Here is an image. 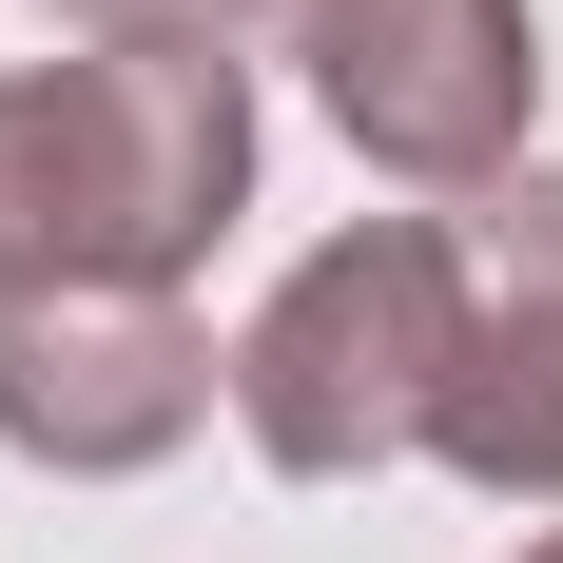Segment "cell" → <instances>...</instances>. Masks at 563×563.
<instances>
[{"instance_id": "cell-3", "label": "cell", "mask_w": 563, "mask_h": 563, "mask_svg": "<svg viewBox=\"0 0 563 563\" xmlns=\"http://www.w3.org/2000/svg\"><path fill=\"white\" fill-rule=\"evenodd\" d=\"M233 40H273L389 195H486V175H525V98H544L525 0H233Z\"/></svg>"}, {"instance_id": "cell-6", "label": "cell", "mask_w": 563, "mask_h": 563, "mask_svg": "<svg viewBox=\"0 0 563 563\" xmlns=\"http://www.w3.org/2000/svg\"><path fill=\"white\" fill-rule=\"evenodd\" d=\"M58 40H233V0H40Z\"/></svg>"}, {"instance_id": "cell-4", "label": "cell", "mask_w": 563, "mask_h": 563, "mask_svg": "<svg viewBox=\"0 0 563 563\" xmlns=\"http://www.w3.org/2000/svg\"><path fill=\"white\" fill-rule=\"evenodd\" d=\"M233 350L136 273H0V448L58 486H136L214 428Z\"/></svg>"}, {"instance_id": "cell-1", "label": "cell", "mask_w": 563, "mask_h": 563, "mask_svg": "<svg viewBox=\"0 0 563 563\" xmlns=\"http://www.w3.org/2000/svg\"><path fill=\"white\" fill-rule=\"evenodd\" d=\"M253 214V58L233 40H78L0 58V273L175 291Z\"/></svg>"}, {"instance_id": "cell-2", "label": "cell", "mask_w": 563, "mask_h": 563, "mask_svg": "<svg viewBox=\"0 0 563 563\" xmlns=\"http://www.w3.org/2000/svg\"><path fill=\"white\" fill-rule=\"evenodd\" d=\"M448 369H466V233L448 214H350L233 331V428L291 486H369V466L448 448Z\"/></svg>"}, {"instance_id": "cell-7", "label": "cell", "mask_w": 563, "mask_h": 563, "mask_svg": "<svg viewBox=\"0 0 563 563\" xmlns=\"http://www.w3.org/2000/svg\"><path fill=\"white\" fill-rule=\"evenodd\" d=\"M525 563H563V525H544V544H525Z\"/></svg>"}, {"instance_id": "cell-5", "label": "cell", "mask_w": 563, "mask_h": 563, "mask_svg": "<svg viewBox=\"0 0 563 563\" xmlns=\"http://www.w3.org/2000/svg\"><path fill=\"white\" fill-rule=\"evenodd\" d=\"M448 466L486 506H563V175L466 195V369H448Z\"/></svg>"}]
</instances>
